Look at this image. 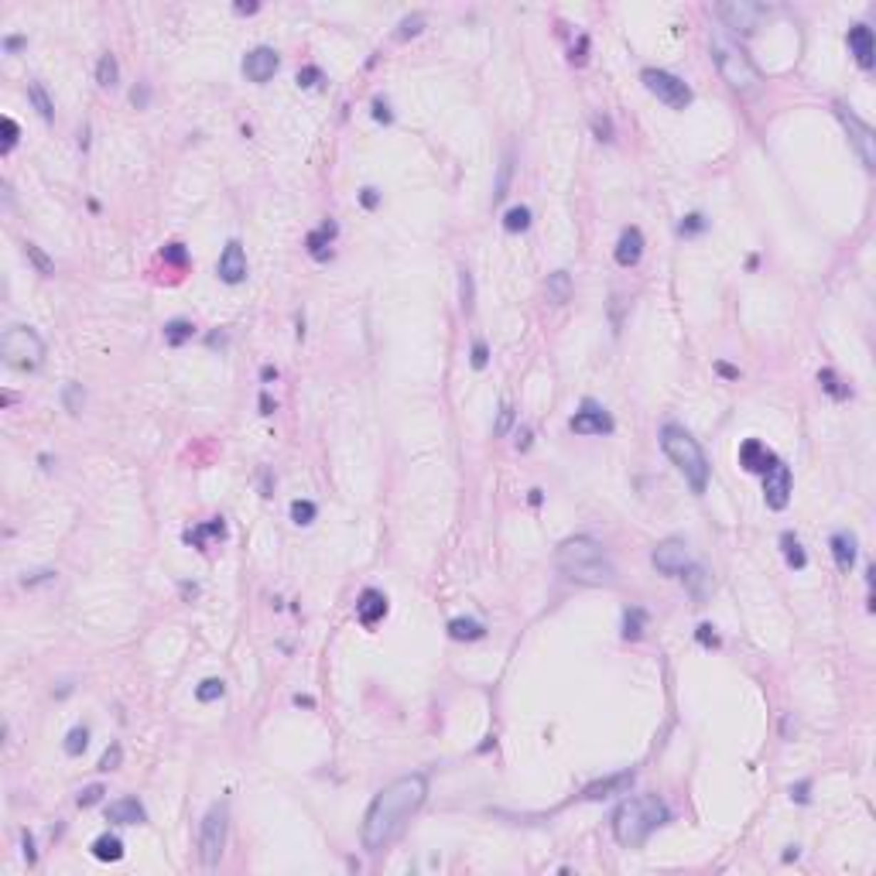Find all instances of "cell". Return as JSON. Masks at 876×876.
I'll return each instance as SVG.
<instances>
[{"instance_id":"cell-4","label":"cell","mask_w":876,"mask_h":876,"mask_svg":"<svg viewBox=\"0 0 876 876\" xmlns=\"http://www.w3.org/2000/svg\"><path fill=\"white\" fill-rule=\"evenodd\" d=\"M661 448L671 459V465L688 480V486L695 493H705V486H708V459H705L699 438H691V431H685L681 425H664L661 428Z\"/></svg>"},{"instance_id":"cell-45","label":"cell","mask_w":876,"mask_h":876,"mask_svg":"<svg viewBox=\"0 0 876 876\" xmlns=\"http://www.w3.org/2000/svg\"><path fill=\"white\" fill-rule=\"evenodd\" d=\"M0 127H4V155H7V151H14L21 130H18V123L11 120V117H4V120H0Z\"/></svg>"},{"instance_id":"cell-49","label":"cell","mask_w":876,"mask_h":876,"mask_svg":"<svg viewBox=\"0 0 876 876\" xmlns=\"http://www.w3.org/2000/svg\"><path fill=\"white\" fill-rule=\"evenodd\" d=\"M705 230V220L699 216V212H691V216H685V223L678 226V233H702Z\"/></svg>"},{"instance_id":"cell-26","label":"cell","mask_w":876,"mask_h":876,"mask_svg":"<svg viewBox=\"0 0 876 876\" xmlns=\"http://www.w3.org/2000/svg\"><path fill=\"white\" fill-rule=\"evenodd\" d=\"M223 534H226L223 517H216V520H209V524H202V527H192V531L185 534V541L195 545V548H206L209 537H223Z\"/></svg>"},{"instance_id":"cell-12","label":"cell","mask_w":876,"mask_h":876,"mask_svg":"<svg viewBox=\"0 0 876 876\" xmlns=\"http://www.w3.org/2000/svg\"><path fill=\"white\" fill-rule=\"evenodd\" d=\"M763 500L771 510H784L790 500V469L780 459L763 473Z\"/></svg>"},{"instance_id":"cell-33","label":"cell","mask_w":876,"mask_h":876,"mask_svg":"<svg viewBox=\"0 0 876 876\" xmlns=\"http://www.w3.org/2000/svg\"><path fill=\"white\" fill-rule=\"evenodd\" d=\"M681 575H685L688 589H691V599L702 602V599H705V585H708V575H705V572H702L699 565H688L685 572H681Z\"/></svg>"},{"instance_id":"cell-21","label":"cell","mask_w":876,"mask_h":876,"mask_svg":"<svg viewBox=\"0 0 876 876\" xmlns=\"http://www.w3.org/2000/svg\"><path fill=\"white\" fill-rule=\"evenodd\" d=\"M106 822L140 825V822H148V811H144V805H140L138 798H120V801H113V805L106 808Z\"/></svg>"},{"instance_id":"cell-42","label":"cell","mask_w":876,"mask_h":876,"mask_svg":"<svg viewBox=\"0 0 876 876\" xmlns=\"http://www.w3.org/2000/svg\"><path fill=\"white\" fill-rule=\"evenodd\" d=\"M62 401H66V411H69V414L83 411V401H86V394H83V383H69V387H66V394H62Z\"/></svg>"},{"instance_id":"cell-31","label":"cell","mask_w":876,"mask_h":876,"mask_svg":"<svg viewBox=\"0 0 876 876\" xmlns=\"http://www.w3.org/2000/svg\"><path fill=\"white\" fill-rule=\"evenodd\" d=\"M644 630H647V613H644L640 606H630V609L623 613V637H627V640H637V637H644Z\"/></svg>"},{"instance_id":"cell-28","label":"cell","mask_w":876,"mask_h":876,"mask_svg":"<svg viewBox=\"0 0 876 876\" xmlns=\"http://www.w3.org/2000/svg\"><path fill=\"white\" fill-rule=\"evenodd\" d=\"M336 237V223H322V230H315V233H309V254L315 260H326L329 257V240Z\"/></svg>"},{"instance_id":"cell-34","label":"cell","mask_w":876,"mask_h":876,"mask_svg":"<svg viewBox=\"0 0 876 876\" xmlns=\"http://www.w3.org/2000/svg\"><path fill=\"white\" fill-rule=\"evenodd\" d=\"M24 257H28V260H31V264L38 267V274H45V277H52V274H55L52 257H48V254H45V250H41L38 243H24Z\"/></svg>"},{"instance_id":"cell-14","label":"cell","mask_w":876,"mask_h":876,"mask_svg":"<svg viewBox=\"0 0 876 876\" xmlns=\"http://www.w3.org/2000/svg\"><path fill=\"white\" fill-rule=\"evenodd\" d=\"M277 52L274 48H267V45H260V48H254V52H247V58H243V76L250 79V83H267L271 76L277 72Z\"/></svg>"},{"instance_id":"cell-18","label":"cell","mask_w":876,"mask_h":876,"mask_svg":"<svg viewBox=\"0 0 876 876\" xmlns=\"http://www.w3.org/2000/svg\"><path fill=\"white\" fill-rule=\"evenodd\" d=\"M849 52L856 55L859 69H873L876 62V45H873V31L866 28V24H856V28H849Z\"/></svg>"},{"instance_id":"cell-52","label":"cell","mask_w":876,"mask_h":876,"mask_svg":"<svg viewBox=\"0 0 876 876\" xmlns=\"http://www.w3.org/2000/svg\"><path fill=\"white\" fill-rule=\"evenodd\" d=\"M699 640H702L705 647H716V644H719V637H716V630H712L708 623H702V627H699Z\"/></svg>"},{"instance_id":"cell-25","label":"cell","mask_w":876,"mask_h":876,"mask_svg":"<svg viewBox=\"0 0 876 876\" xmlns=\"http://www.w3.org/2000/svg\"><path fill=\"white\" fill-rule=\"evenodd\" d=\"M96 83L103 89H113L117 83H120V66H117V55H100V62H96Z\"/></svg>"},{"instance_id":"cell-44","label":"cell","mask_w":876,"mask_h":876,"mask_svg":"<svg viewBox=\"0 0 876 876\" xmlns=\"http://www.w3.org/2000/svg\"><path fill=\"white\" fill-rule=\"evenodd\" d=\"M120 760H123L120 743H113V746H106L103 760H100V771H117V767H120Z\"/></svg>"},{"instance_id":"cell-27","label":"cell","mask_w":876,"mask_h":876,"mask_svg":"<svg viewBox=\"0 0 876 876\" xmlns=\"http://www.w3.org/2000/svg\"><path fill=\"white\" fill-rule=\"evenodd\" d=\"M483 634H486V627H483L480 619L459 617V619H452V623H448V637H452V640H480Z\"/></svg>"},{"instance_id":"cell-19","label":"cell","mask_w":876,"mask_h":876,"mask_svg":"<svg viewBox=\"0 0 876 876\" xmlns=\"http://www.w3.org/2000/svg\"><path fill=\"white\" fill-rule=\"evenodd\" d=\"M644 257V233L637 226H627L617 240V264L619 267H637Z\"/></svg>"},{"instance_id":"cell-2","label":"cell","mask_w":876,"mask_h":876,"mask_svg":"<svg viewBox=\"0 0 876 876\" xmlns=\"http://www.w3.org/2000/svg\"><path fill=\"white\" fill-rule=\"evenodd\" d=\"M555 565L562 575H568L572 582L582 585H613L617 582V568L609 562V555L596 537L589 534H575L565 537L558 551H555Z\"/></svg>"},{"instance_id":"cell-17","label":"cell","mask_w":876,"mask_h":876,"mask_svg":"<svg viewBox=\"0 0 876 876\" xmlns=\"http://www.w3.org/2000/svg\"><path fill=\"white\" fill-rule=\"evenodd\" d=\"M383 617H387V596L377 589H363L360 599H356V619L363 627H377Z\"/></svg>"},{"instance_id":"cell-22","label":"cell","mask_w":876,"mask_h":876,"mask_svg":"<svg viewBox=\"0 0 876 876\" xmlns=\"http://www.w3.org/2000/svg\"><path fill=\"white\" fill-rule=\"evenodd\" d=\"M828 548H832V558H835V568H839L842 575H849L852 572V565H856V537L852 534H832V541H828Z\"/></svg>"},{"instance_id":"cell-60","label":"cell","mask_w":876,"mask_h":876,"mask_svg":"<svg viewBox=\"0 0 876 876\" xmlns=\"http://www.w3.org/2000/svg\"><path fill=\"white\" fill-rule=\"evenodd\" d=\"M790 798H798V801H808V780H805V784H798V788H790Z\"/></svg>"},{"instance_id":"cell-40","label":"cell","mask_w":876,"mask_h":876,"mask_svg":"<svg viewBox=\"0 0 876 876\" xmlns=\"http://www.w3.org/2000/svg\"><path fill=\"white\" fill-rule=\"evenodd\" d=\"M86 743H89V729H86V726H76L69 736H66V753L79 756L83 750H86Z\"/></svg>"},{"instance_id":"cell-30","label":"cell","mask_w":876,"mask_h":876,"mask_svg":"<svg viewBox=\"0 0 876 876\" xmlns=\"http://www.w3.org/2000/svg\"><path fill=\"white\" fill-rule=\"evenodd\" d=\"M28 100H31V106L38 110V117H41L45 123L55 120V103L48 100V93H45L41 83H31V86H28Z\"/></svg>"},{"instance_id":"cell-15","label":"cell","mask_w":876,"mask_h":876,"mask_svg":"<svg viewBox=\"0 0 876 876\" xmlns=\"http://www.w3.org/2000/svg\"><path fill=\"white\" fill-rule=\"evenodd\" d=\"M220 277H223L226 284H240L243 277H247V254H243V247L237 240L226 243L223 257H220Z\"/></svg>"},{"instance_id":"cell-63","label":"cell","mask_w":876,"mask_h":876,"mask_svg":"<svg viewBox=\"0 0 876 876\" xmlns=\"http://www.w3.org/2000/svg\"><path fill=\"white\" fill-rule=\"evenodd\" d=\"M21 45H24V38H7V41H4L7 52H14V48H21Z\"/></svg>"},{"instance_id":"cell-13","label":"cell","mask_w":876,"mask_h":876,"mask_svg":"<svg viewBox=\"0 0 876 876\" xmlns=\"http://www.w3.org/2000/svg\"><path fill=\"white\" fill-rule=\"evenodd\" d=\"M568 428L575 435H609L613 431V418L602 411L596 401H585L582 411H575V418L568 421Z\"/></svg>"},{"instance_id":"cell-7","label":"cell","mask_w":876,"mask_h":876,"mask_svg":"<svg viewBox=\"0 0 876 876\" xmlns=\"http://www.w3.org/2000/svg\"><path fill=\"white\" fill-rule=\"evenodd\" d=\"M226 828H230V808L226 801L212 805L202 818V828H199V859L206 870H216L220 859H223L226 849Z\"/></svg>"},{"instance_id":"cell-6","label":"cell","mask_w":876,"mask_h":876,"mask_svg":"<svg viewBox=\"0 0 876 876\" xmlns=\"http://www.w3.org/2000/svg\"><path fill=\"white\" fill-rule=\"evenodd\" d=\"M0 356L11 366H18V370H38L45 363V343H41V336L35 329L11 326L0 336Z\"/></svg>"},{"instance_id":"cell-32","label":"cell","mask_w":876,"mask_h":876,"mask_svg":"<svg viewBox=\"0 0 876 876\" xmlns=\"http://www.w3.org/2000/svg\"><path fill=\"white\" fill-rule=\"evenodd\" d=\"M780 548H784V558H788L790 568H805L808 565V555H805L801 541H798L794 534H784V537H780Z\"/></svg>"},{"instance_id":"cell-55","label":"cell","mask_w":876,"mask_h":876,"mask_svg":"<svg viewBox=\"0 0 876 876\" xmlns=\"http://www.w3.org/2000/svg\"><path fill=\"white\" fill-rule=\"evenodd\" d=\"M148 96H151V93H148V86H140V89H134V93H130L134 106H148Z\"/></svg>"},{"instance_id":"cell-59","label":"cell","mask_w":876,"mask_h":876,"mask_svg":"<svg viewBox=\"0 0 876 876\" xmlns=\"http://www.w3.org/2000/svg\"><path fill=\"white\" fill-rule=\"evenodd\" d=\"M233 11H237V14H257V11H260V4H237Z\"/></svg>"},{"instance_id":"cell-38","label":"cell","mask_w":876,"mask_h":876,"mask_svg":"<svg viewBox=\"0 0 876 876\" xmlns=\"http://www.w3.org/2000/svg\"><path fill=\"white\" fill-rule=\"evenodd\" d=\"M818 383H822V391H828L835 401H845V397H849V387H842V380L835 377L832 370H822V373H818Z\"/></svg>"},{"instance_id":"cell-50","label":"cell","mask_w":876,"mask_h":876,"mask_svg":"<svg viewBox=\"0 0 876 876\" xmlns=\"http://www.w3.org/2000/svg\"><path fill=\"white\" fill-rule=\"evenodd\" d=\"M486 360H490V349H486V343H483V339H476V343H473V366H476V370H483V366H486Z\"/></svg>"},{"instance_id":"cell-16","label":"cell","mask_w":876,"mask_h":876,"mask_svg":"<svg viewBox=\"0 0 876 876\" xmlns=\"http://www.w3.org/2000/svg\"><path fill=\"white\" fill-rule=\"evenodd\" d=\"M777 463V455H773L771 448L763 445V442H756V438H746L743 445H739V465L746 469V473H767L771 465Z\"/></svg>"},{"instance_id":"cell-53","label":"cell","mask_w":876,"mask_h":876,"mask_svg":"<svg viewBox=\"0 0 876 876\" xmlns=\"http://www.w3.org/2000/svg\"><path fill=\"white\" fill-rule=\"evenodd\" d=\"M373 120H380V123H391V120H394L383 100H373Z\"/></svg>"},{"instance_id":"cell-64","label":"cell","mask_w":876,"mask_h":876,"mask_svg":"<svg viewBox=\"0 0 876 876\" xmlns=\"http://www.w3.org/2000/svg\"><path fill=\"white\" fill-rule=\"evenodd\" d=\"M260 377H264V380H274V377H277V370H274V366H264V370H260Z\"/></svg>"},{"instance_id":"cell-58","label":"cell","mask_w":876,"mask_h":876,"mask_svg":"<svg viewBox=\"0 0 876 876\" xmlns=\"http://www.w3.org/2000/svg\"><path fill=\"white\" fill-rule=\"evenodd\" d=\"M363 206L366 209L377 206V189H363Z\"/></svg>"},{"instance_id":"cell-8","label":"cell","mask_w":876,"mask_h":876,"mask_svg":"<svg viewBox=\"0 0 876 876\" xmlns=\"http://www.w3.org/2000/svg\"><path fill=\"white\" fill-rule=\"evenodd\" d=\"M640 83L647 86V93H654L657 100L664 106H671V110H685L688 103H691V89H688L685 79H678V76H671V72L664 69H644L640 72Z\"/></svg>"},{"instance_id":"cell-35","label":"cell","mask_w":876,"mask_h":876,"mask_svg":"<svg viewBox=\"0 0 876 876\" xmlns=\"http://www.w3.org/2000/svg\"><path fill=\"white\" fill-rule=\"evenodd\" d=\"M192 332H195V326H192V322H185V319H175V322H168V326H165V343H168V346H182L185 339H192Z\"/></svg>"},{"instance_id":"cell-3","label":"cell","mask_w":876,"mask_h":876,"mask_svg":"<svg viewBox=\"0 0 876 876\" xmlns=\"http://www.w3.org/2000/svg\"><path fill=\"white\" fill-rule=\"evenodd\" d=\"M668 805L657 794H637L627 798L623 805L613 811V835L623 849H640L651 839V832H657L668 822Z\"/></svg>"},{"instance_id":"cell-20","label":"cell","mask_w":876,"mask_h":876,"mask_svg":"<svg viewBox=\"0 0 876 876\" xmlns=\"http://www.w3.org/2000/svg\"><path fill=\"white\" fill-rule=\"evenodd\" d=\"M630 784H634V771H623V773H613V777H602L596 784H589L582 798L585 801H602V798H613V794H627Z\"/></svg>"},{"instance_id":"cell-23","label":"cell","mask_w":876,"mask_h":876,"mask_svg":"<svg viewBox=\"0 0 876 876\" xmlns=\"http://www.w3.org/2000/svg\"><path fill=\"white\" fill-rule=\"evenodd\" d=\"M545 294H548L551 305H565L568 298H572V274H568V271H555V274H548Z\"/></svg>"},{"instance_id":"cell-1","label":"cell","mask_w":876,"mask_h":876,"mask_svg":"<svg viewBox=\"0 0 876 876\" xmlns=\"http://www.w3.org/2000/svg\"><path fill=\"white\" fill-rule=\"evenodd\" d=\"M425 798H428V777L425 773H408V777H397L394 784H387L373 798V805L366 808L363 845L370 852L387 849L408 828V822L418 815V808L425 805Z\"/></svg>"},{"instance_id":"cell-56","label":"cell","mask_w":876,"mask_h":876,"mask_svg":"<svg viewBox=\"0 0 876 876\" xmlns=\"http://www.w3.org/2000/svg\"><path fill=\"white\" fill-rule=\"evenodd\" d=\"M716 370H719L722 377H729V380L739 377V370H736V366H729V363H716Z\"/></svg>"},{"instance_id":"cell-62","label":"cell","mask_w":876,"mask_h":876,"mask_svg":"<svg viewBox=\"0 0 876 876\" xmlns=\"http://www.w3.org/2000/svg\"><path fill=\"white\" fill-rule=\"evenodd\" d=\"M260 414H274V404H271L267 394H260Z\"/></svg>"},{"instance_id":"cell-54","label":"cell","mask_w":876,"mask_h":876,"mask_svg":"<svg viewBox=\"0 0 876 876\" xmlns=\"http://www.w3.org/2000/svg\"><path fill=\"white\" fill-rule=\"evenodd\" d=\"M592 123H596V134H599V140H613V138H609V134H613V130H609V120H599V117H596Z\"/></svg>"},{"instance_id":"cell-37","label":"cell","mask_w":876,"mask_h":876,"mask_svg":"<svg viewBox=\"0 0 876 876\" xmlns=\"http://www.w3.org/2000/svg\"><path fill=\"white\" fill-rule=\"evenodd\" d=\"M223 695H226L223 678H206L202 685L195 688V699H199V702H216V699H223Z\"/></svg>"},{"instance_id":"cell-11","label":"cell","mask_w":876,"mask_h":876,"mask_svg":"<svg viewBox=\"0 0 876 876\" xmlns=\"http://www.w3.org/2000/svg\"><path fill=\"white\" fill-rule=\"evenodd\" d=\"M651 562H654V568L661 572V575H681L688 565H691V558H688V548H685V541H661L657 548L651 551Z\"/></svg>"},{"instance_id":"cell-57","label":"cell","mask_w":876,"mask_h":876,"mask_svg":"<svg viewBox=\"0 0 876 876\" xmlns=\"http://www.w3.org/2000/svg\"><path fill=\"white\" fill-rule=\"evenodd\" d=\"M517 448H520V452H527V448H531V428H520V438H517Z\"/></svg>"},{"instance_id":"cell-51","label":"cell","mask_w":876,"mask_h":876,"mask_svg":"<svg viewBox=\"0 0 876 876\" xmlns=\"http://www.w3.org/2000/svg\"><path fill=\"white\" fill-rule=\"evenodd\" d=\"M421 24H425V18H408L404 24H401V38H411L421 31Z\"/></svg>"},{"instance_id":"cell-61","label":"cell","mask_w":876,"mask_h":876,"mask_svg":"<svg viewBox=\"0 0 876 876\" xmlns=\"http://www.w3.org/2000/svg\"><path fill=\"white\" fill-rule=\"evenodd\" d=\"M24 856H28V862H35V842H31V835H24Z\"/></svg>"},{"instance_id":"cell-9","label":"cell","mask_w":876,"mask_h":876,"mask_svg":"<svg viewBox=\"0 0 876 876\" xmlns=\"http://www.w3.org/2000/svg\"><path fill=\"white\" fill-rule=\"evenodd\" d=\"M835 117L842 120V127H845V134H849V140H852V148H856L859 161L866 165V168H876V134L873 127L866 120H859L852 110H845V106H835Z\"/></svg>"},{"instance_id":"cell-46","label":"cell","mask_w":876,"mask_h":876,"mask_svg":"<svg viewBox=\"0 0 876 876\" xmlns=\"http://www.w3.org/2000/svg\"><path fill=\"white\" fill-rule=\"evenodd\" d=\"M463 274V311H473V302H476V288H473V274L469 271H459Z\"/></svg>"},{"instance_id":"cell-47","label":"cell","mask_w":876,"mask_h":876,"mask_svg":"<svg viewBox=\"0 0 876 876\" xmlns=\"http://www.w3.org/2000/svg\"><path fill=\"white\" fill-rule=\"evenodd\" d=\"M165 260H168V264H178V267H185V264H189V254H185V247H182V243H168V247H165Z\"/></svg>"},{"instance_id":"cell-48","label":"cell","mask_w":876,"mask_h":876,"mask_svg":"<svg viewBox=\"0 0 876 876\" xmlns=\"http://www.w3.org/2000/svg\"><path fill=\"white\" fill-rule=\"evenodd\" d=\"M319 83H322V69H315V66H305V69L298 72V86L311 89V86H319Z\"/></svg>"},{"instance_id":"cell-36","label":"cell","mask_w":876,"mask_h":876,"mask_svg":"<svg viewBox=\"0 0 876 876\" xmlns=\"http://www.w3.org/2000/svg\"><path fill=\"white\" fill-rule=\"evenodd\" d=\"M531 226V209L527 206H514L507 216H503V230L507 233H520V230H527Z\"/></svg>"},{"instance_id":"cell-10","label":"cell","mask_w":876,"mask_h":876,"mask_svg":"<svg viewBox=\"0 0 876 876\" xmlns=\"http://www.w3.org/2000/svg\"><path fill=\"white\" fill-rule=\"evenodd\" d=\"M763 14H767V7L763 4H750V0H726V4H719L722 24L739 31V35H753L756 28H760V21H763Z\"/></svg>"},{"instance_id":"cell-39","label":"cell","mask_w":876,"mask_h":876,"mask_svg":"<svg viewBox=\"0 0 876 876\" xmlns=\"http://www.w3.org/2000/svg\"><path fill=\"white\" fill-rule=\"evenodd\" d=\"M315 514H319V510H315V503H311V500H294V503H292V520L298 524V527L311 524V520H315Z\"/></svg>"},{"instance_id":"cell-5","label":"cell","mask_w":876,"mask_h":876,"mask_svg":"<svg viewBox=\"0 0 876 876\" xmlns=\"http://www.w3.org/2000/svg\"><path fill=\"white\" fill-rule=\"evenodd\" d=\"M712 58H716V66H719V76L729 83V89H736V93H756L760 89V83H763V76H760V69H756L753 62H750V55L739 48L733 38H726L719 31V35H712Z\"/></svg>"},{"instance_id":"cell-29","label":"cell","mask_w":876,"mask_h":876,"mask_svg":"<svg viewBox=\"0 0 876 876\" xmlns=\"http://www.w3.org/2000/svg\"><path fill=\"white\" fill-rule=\"evenodd\" d=\"M510 178H514V151H507L503 161H500V175H497V185H493V202H503V199H507Z\"/></svg>"},{"instance_id":"cell-24","label":"cell","mask_w":876,"mask_h":876,"mask_svg":"<svg viewBox=\"0 0 876 876\" xmlns=\"http://www.w3.org/2000/svg\"><path fill=\"white\" fill-rule=\"evenodd\" d=\"M89 849H93V856L100 859V862H117V859H123V842L117 839V835H110V832L100 835Z\"/></svg>"},{"instance_id":"cell-41","label":"cell","mask_w":876,"mask_h":876,"mask_svg":"<svg viewBox=\"0 0 876 876\" xmlns=\"http://www.w3.org/2000/svg\"><path fill=\"white\" fill-rule=\"evenodd\" d=\"M510 425H514V404H510V401H503V404H500V411H497V425H493V435H497V438H503V435L510 431Z\"/></svg>"},{"instance_id":"cell-43","label":"cell","mask_w":876,"mask_h":876,"mask_svg":"<svg viewBox=\"0 0 876 876\" xmlns=\"http://www.w3.org/2000/svg\"><path fill=\"white\" fill-rule=\"evenodd\" d=\"M103 784H89V788H83V794H79V808H93L103 801Z\"/></svg>"}]
</instances>
